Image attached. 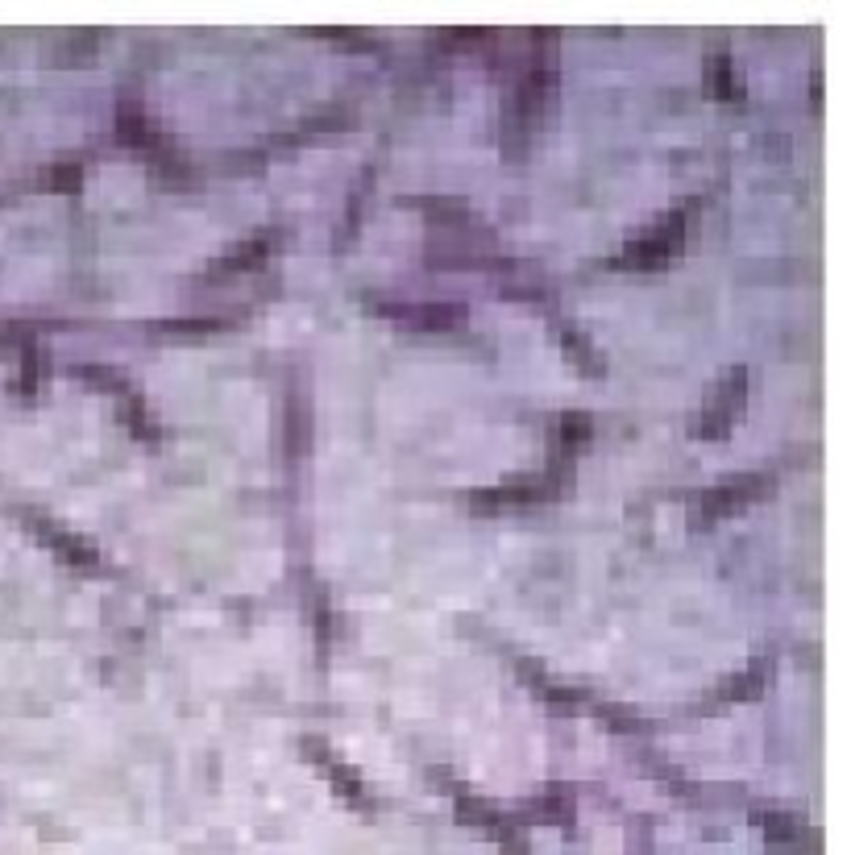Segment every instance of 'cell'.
Segmentation results:
<instances>
[{"mask_svg": "<svg viewBox=\"0 0 851 855\" xmlns=\"http://www.w3.org/2000/svg\"><path fill=\"white\" fill-rule=\"evenodd\" d=\"M764 831H768V839H773V843H785L789 851H814L810 826L798 822V818H768Z\"/></svg>", "mask_w": 851, "mask_h": 855, "instance_id": "5b68a950", "label": "cell"}, {"mask_svg": "<svg viewBox=\"0 0 851 855\" xmlns=\"http://www.w3.org/2000/svg\"><path fill=\"white\" fill-rule=\"evenodd\" d=\"M262 258H266V237H262V241H245L241 250H233L225 262H216V274H233V270L262 266Z\"/></svg>", "mask_w": 851, "mask_h": 855, "instance_id": "8992f818", "label": "cell"}, {"mask_svg": "<svg viewBox=\"0 0 851 855\" xmlns=\"http://www.w3.org/2000/svg\"><path fill=\"white\" fill-rule=\"evenodd\" d=\"M681 216H669V220H661V225H652V233H644V237H636L623 250V266H631V270H648V266H661L665 258H669V250L681 241Z\"/></svg>", "mask_w": 851, "mask_h": 855, "instance_id": "6da1fadb", "label": "cell"}, {"mask_svg": "<svg viewBox=\"0 0 851 855\" xmlns=\"http://www.w3.org/2000/svg\"><path fill=\"white\" fill-rule=\"evenodd\" d=\"M706 75H710V88L723 84V96H735V79H731V59H727V54H710Z\"/></svg>", "mask_w": 851, "mask_h": 855, "instance_id": "52a82bcc", "label": "cell"}, {"mask_svg": "<svg viewBox=\"0 0 851 855\" xmlns=\"http://www.w3.org/2000/svg\"><path fill=\"white\" fill-rule=\"evenodd\" d=\"M744 407V370H735L727 382H719L715 391L706 399V411H702V436H723L731 428V416Z\"/></svg>", "mask_w": 851, "mask_h": 855, "instance_id": "7a4b0ae2", "label": "cell"}, {"mask_svg": "<svg viewBox=\"0 0 851 855\" xmlns=\"http://www.w3.org/2000/svg\"><path fill=\"white\" fill-rule=\"evenodd\" d=\"M760 486V478H735V482H727V486H715L706 494V503H702V511L706 515H731V511H739L744 503H752L756 499V490Z\"/></svg>", "mask_w": 851, "mask_h": 855, "instance_id": "3957f363", "label": "cell"}, {"mask_svg": "<svg viewBox=\"0 0 851 855\" xmlns=\"http://www.w3.org/2000/svg\"><path fill=\"white\" fill-rule=\"evenodd\" d=\"M382 312H395V316H407L416 320L420 328H453L465 320L461 308H449V303H420V308H382Z\"/></svg>", "mask_w": 851, "mask_h": 855, "instance_id": "277c9868", "label": "cell"}]
</instances>
